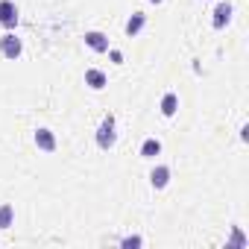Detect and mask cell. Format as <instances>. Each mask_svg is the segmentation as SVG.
Listing matches in <instances>:
<instances>
[{"mask_svg": "<svg viewBox=\"0 0 249 249\" xmlns=\"http://www.w3.org/2000/svg\"><path fill=\"white\" fill-rule=\"evenodd\" d=\"M159 108H161V114H164V117H173V114L179 111V94H173V91H167V94L161 97V103H159Z\"/></svg>", "mask_w": 249, "mask_h": 249, "instance_id": "10", "label": "cell"}, {"mask_svg": "<svg viewBox=\"0 0 249 249\" xmlns=\"http://www.w3.org/2000/svg\"><path fill=\"white\" fill-rule=\"evenodd\" d=\"M120 246H123V249H132V246H144V237H138V234H129V237H123V240H120Z\"/></svg>", "mask_w": 249, "mask_h": 249, "instance_id": "13", "label": "cell"}, {"mask_svg": "<svg viewBox=\"0 0 249 249\" xmlns=\"http://www.w3.org/2000/svg\"><path fill=\"white\" fill-rule=\"evenodd\" d=\"M21 53H24V41L15 36V33H6V36H0V56L3 59H21Z\"/></svg>", "mask_w": 249, "mask_h": 249, "instance_id": "2", "label": "cell"}, {"mask_svg": "<svg viewBox=\"0 0 249 249\" xmlns=\"http://www.w3.org/2000/svg\"><path fill=\"white\" fill-rule=\"evenodd\" d=\"M147 3H156V6H159V3H164V0H147Z\"/></svg>", "mask_w": 249, "mask_h": 249, "instance_id": "16", "label": "cell"}, {"mask_svg": "<svg viewBox=\"0 0 249 249\" xmlns=\"http://www.w3.org/2000/svg\"><path fill=\"white\" fill-rule=\"evenodd\" d=\"M33 141H36V147H38L41 153H56V135H53V129H47V126L36 129Z\"/></svg>", "mask_w": 249, "mask_h": 249, "instance_id": "3", "label": "cell"}, {"mask_svg": "<svg viewBox=\"0 0 249 249\" xmlns=\"http://www.w3.org/2000/svg\"><path fill=\"white\" fill-rule=\"evenodd\" d=\"M106 53H108V59H111V62H114V65H123V53H120V50H117V47H108V50H106Z\"/></svg>", "mask_w": 249, "mask_h": 249, "instance_id": "15", "label": "cell"}, {"mask_svg": "<svg viewBox=\"0 0 249 249\" xmlns=\"http://www.w3.org/2000/svg\"><path fill=\"white\" fill-rule=\"evenodd\" d=\"M9 226H15V208L9 202H3L0 205V229H9Z\"/></svg>", "mask_w": 249, "mask_h": 249, "instance_id": "12", "label": "cell"}, {"mask_svg": "<svg viewBox=\"0 0 249 249\" xmlns=\"http://www.w3.org/2000/svg\"><path fill=\"white\" fill-rule=\"evenodd\" d=\"M229 246H246V237H243L240 226H234V231H231V240H229Z\"/></svg>", "mask_w": 249, "mask_h": 249, "instance_id": "14", "label": "cell"}, {"mask_svg": "<svg viewBox=\"0 0 249 249\" xmlns=\"http://www.w3.org/2000/svg\"><path fill=\"white\" fill-rule=\"evenodd\" d=\"M114 144H117V120H114V114H106L97 126V147L111 150Z\"/></svg>", "mask_w": 249, "mask_h": 249, "instance_id": "1", "label": "cell"}, {"mask_svg": "<svg viewBox=\"0 0 249 249\" xmlns=\"http://www.w3.org/2000/svg\"><path fill=\"white\" fill-rule=\"evenodd\" d=\"M85 47H91L94 53H106L111 44H108V36H106V33H100V30H88V33H85Z\"/></svg>", "mask_w": 249, "mask_h": 249, "instance_id": "5", "label": "cell"}, {"mask_svg": "<svg viewBox=\"0 0 249 249\" xmlns=\"http://www.w3.org/2000/svg\"><path fill=\"white\" fill-rule=\"evenodd\" d=\"M144 27H147V15H144V12H132L123 30H126V36H129V38H135V36H138Z\"/></svg>", "mask_w": 249, "mask_h": 249, "instance_id": "9", "label": "cell"}, {"mask_svg": "<svg viewBox=\"0 0 249 249\" xmlns=\"http://www.w3.org/2000/svg\"><path fill=\"white\" fill-rule=\"evenodd\" d=\"M159 153H161V141L159 138H147L141 144V159H156Z\"/></svg>", "mask_w": 249, "mask_h": 249, "instance_id": "11", "label": "cell"}, {"mask_svg": "<svg viewBox=\"0 0 249 249\" xmlns=\"http://www.w3.org/2000/svg\"><path fill=\"white\" fill-rule=\"evenodd\" d=\"M85 85H88L91 91H103V88L108 85V76H106L100 68H88V71H85Z\"/></svg>", "mask_w": 249, "mask_h": 249, "instance_id": "8", "label": "cell"}, {"mask_svg": "<svg viewBox=\"0 0 249 249\" xmlns=\"http://www.w3.org/2000/svg\"><path fill=\"white\" fill-rule=\"evenodd\" d=\"M231 12H234V6L229 3V0L217 3V9H214V18H211V27H214V30H223V27L231 21Z\"/></svg>", "mask_w": 249, "mask_h": 249, "instance_id": "6", "label": "cell"}, {"mask_svg": "<svg viewBox=\"0 0 249 249\" xmlns=\"http://www.w3.org/2000/svg\"><path fill=\"white\" fill-rule=\"evenodd\" d=\"M170 176H173V170H170L167 164H156V167L150 170V185H153L156 191H164V188L170 185Z\"/></svg>", "mask_w": 249, "mask_h": 249, "instance_id": "4", "label": "cell"}, {"mask_svg": "<svg viewBox=\"0 0 249 249\" xmlns=\"http://www.w3.org/2000/svg\"><path fill=\"white\" fill-rule=\"evenodd\" d=\"M0 24H3L6 30H12L18 24V6L12 3V0H0Z\"/></svg>", "mask_w": 249, "mask_h": 249, "instance_id": "7", "label": "cell"}]
</instances>
